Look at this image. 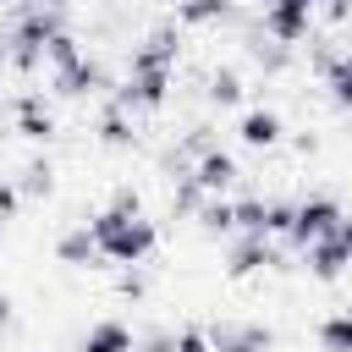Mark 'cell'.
Returning a JSON list of instances; mask_svg holds the SVG:
<instances>
[{
  "label": "cell",
  "instance_id": "cell-25",
  "mask_svg": "<svg viewBox=\"0 0 352 352\" xmlns=\"http://www.w3.org/2000/svg\"><path fill=\"white\" fill-rule=\"evenodd\" d=\"M77 55H82V50H77V38H72V33H55V38H50V50H44V66H50V72H60V66H72Z\"/></svg>",
  "mask_w": 352,
  "mask_h": 352
},
{
  "label": "cell",
  "instance_id": "cell-5",
  "mask_svg": "<svg viewBox=\"0 0 352 352\" xmlns=\"http://www.w3.org/2000/svg\"><path fill=\"white\" fill-rule=\"evenodd\" d=\"M170 99V72H126V82L116 88V104L126 116H143V110H160Z\"/></svg>",
  "mask_w": 352,
  "mask_h": 352
},
{
  "label": "cell",
  "instance_id": "cell-23",
  "mask_svg": "<svg viewBox=\"0 0 352 352\" xmlns=\"http://www.w3.org/2000/svg\"><path fill=\"white\" fill-rule=\"evenodd\" d=\"M264 226H270V198H236V231L264 236Z\"/></svg>",
  "mask_w": 352,
  "mask_h": 352
},
{
  "label": "cell",
  "instance_id": "cell-8",
  "mask_svg": "<svg viewBox=\"0 0 352 352\" xmlns=\"http://www.w3.org/2000/svg\"><path fill=\"white\" fill-rule=\"evenodd\" d=\"M50 82H55V94H60V99H88V94L110 88V77H104V66H99L94 55H77L72 66L50 72Z\"/></svg>",
  "mask_w": 352,
  "mask_h": 352
},
{
  "label": "cell",
  "instance_id": "cell-24",
  "mask_svg": "<svg viewBox=\"0 0 352 352\" xmlns=\"http://www.w3.org/2000/svg\"><path fill=\"white\" fill-rule=\"evenodd\" d=\"M204 198H209V192H204V187L187 176V182H176V187H170V214H182V220H198Z\"/></svg>",
  "mask_w": 352,
  "mask_h": 352
},
{
  "label": "cell",
  "instance_id": "cell-15",
  "mask_svg": "<svg viewBox=\"0 0 352 352\" xmlns=\"http://www.w3.org/2000/svg\"><path fill=\"white\" fill-rule=\"evenodd\" d=\"M248 55H253V66H258V72H270V77H280V72L292 66V50H286V44H275V38H270V33H258V28L248 33Z\"/></svg>",
  "mask_w": 352,
  "mask_h": 352
},
{
  "label": "cell",
  "instance_id": "cell-32",
  "mask_svg": "<svg viewBox=\"0 0 352 352\" xmlns=\"http://www.w3.org/2000/svg\"><path fill=\"white\" fill-rule=\"evenodd\" d=\"M16 204H22V192H16V182H0V226L16 214Z\"/></svg>",
  "mask_w": 352,
  "mask_h": 352
},
{
  "label": "cell",
  "instance_id": "cell-16",
  "mask_svg": "<svg viewBox=\"0 0 352 352\" xmlns=\"http://www.w3.org/2000/svg\"><path fill=\"white\" fill-rule=\"evenodd\" d=\"M55 258H60L66 270H82V264H94V258H99V242H94V231H88V226L66 231V236L55 242Z\"/></svg>",
  "mask_w": 352,
  "mask_h": 352
},
{
  "label": "cell",
  "instance_id": "cell-30",
  "mask_svg": "<svg viewBox=\"0 0 352 352\" xmlns=\"http://www.w3.org/2000/svg\"><path fill=\"white\" fill-rule=\"evenodd\" d=\"M116 292H121L126 302H143V297H148V286H143V275H132V270H126V275L116 280Z\"/></svg>",
  "mask_w": 352,
  "mask_h": 352
},
{
  "label": "cell",
  "instance_id": "cell-2",
  "mask_svg": "<svg viewBox=\"0 0 352 352\" xmlns=\"http://www.w3.org/2000/svg\"><path fill=\"white\" fill-rule=\"evenodd\" d=\"M55 33H66V6L33 0V6L16 16L11 38H6V50H11V66H16L22 77H33V72L44 66V50H50V38H55Z\"/></svg>",
  "mask_w": 352,
  "mask_h": 352
},
{
  "label": "cell",
  "instance_id": "cell-26",
  "mask_svg": "<svg viewBox=\"0 0 352 352\" xmlns=\"http://www.w3.org/2000/svg\"><path fill=\"white\" fill-rule=\"evenodd\" d=\"M209 341H214V352H258V346H253L242 330H231V324H214V330H209Z\"/></svg>",
  "mask_w": 352,
  "mask_h": 352
},
{
  "label": "cell",
  "instance_id": "cell-18",
  "mask_svg": "<svg viewBox=\"0 0 352 352\" xmlns=\"http://www.w3.org/2000/svg\"><path fill=\"white\" fill-rule=\"evenodd\" d=\"M198 226H204V236H231L236 231V204L231 198H204Z\"/></svg>",
  "mask_w": 352,
  "mask_h": 352
},
{
  "label": "cell",
  "instance_id": "cell-27",
  "mask_svg": "<svg viewBox=\"0 0 352 352\" xmlns=\"http://www.w3.org/2000/svg\"><path fill=\"white\" fill-rule=\"evenodd\" d=\"M292 214H297V204L270 198V226H264V236H286V231H292Z\"/></svg>",
  "mask_w": 352,
  "mask_h": 352
},
{
  "label": "cell",
  "instance_id": "cell-35",
  "mask_svg": "<svg viewBox=\"0 0 352 352\" xmlns=\"http://www.w3.org/2000/svg\"><path fill=\"white\" fill-rule=\"evenodd\" d=\"M6 66H11V50H6V38H0V72H6Z\"/></svg>",
  "mask_w": 352,
  "mask_h": 352
},
{
  "label": "cell",
  "instance_id": "cell-19",
  "mask_svg": "<svg viewBox=\"0 0 352 352\" xmlns=\"http://www.w3.org/2000/svg\"><path fill=\"white\" fill-rule=\"evenodd\" d=\"M204 94H209V104L231 110V104L242 99V72H236V66H214V72H209V88H204Z\"/></svg>",
  "mask_w": 352,
  "mask_h": 352
},
{
  "label": "cell",
  "instance_id": "cell-12",
  "mask_svg": "<svg viewBox=\"0 0 352 352\" xmlns=\"http://www.w3.org/2000/svg\"><path fill=\"white\" fill-rule=\"evenodd\" d=\"M220 22H236L231 0H176V28H220Z\"/></svg>",
  "mask_w": 352,
  "mask_h": 352
},
{
  "label": "cell",
  "instance_id": "cell-36",
  "mask_svg": "<svg viewBox=\"0 0 352 352\" xmlns=\"http://www.w3.org/2000/svg\"><path fill=\"white\" fill-rule=\"evenodd\" d=\"M258 6H270V0H258Z\"/></svg>",
  "mask_w": 352,
  "mask_h": 352
},
{
  "label": "cell",
  "instance_id": "cell-11",
  "mask_svg": "<svg viewBox=\"0 0 352 352\" xmlns=\"http://www.w3.org/2000/svg\"><path fill=\"white\" fill-rule=\"evenodd\" d=\"M16 132H22L28 143H50V138H55V116H50V104H44L38 94H22V99H16Z\"/></svg>",
  "mask_w": 352,
  "mask_h": 352
},
{
  "label": "cell",
  "instance_id": "cell-13",
  "mask_svg": "<svg viewBox=\"0 0 352 352\" xmlns=\"http://www.w3.org/2000/svg\"><path fill=\"white\" fill-rule=\"evenodd\" d=\"M280 132H286V126H280V116H275V110H264V104H258V110H248V116L236 121V138H242L248 148H275V143H280Z\"/></svg>",
  "mask_w": 352,
  "mask_h": 352
},
{
  "label": "cell",
  "instance_id": "cell-22",
  "mask_svg": "<svg viewBox=\"0 0 352 352\" xmlns=\"http://www.w3.org/2000/svg\"><path fill=\"white\" fill-rule=\"evenodd\" d=\"M319 346H324V352H352V308L319 319Z\"/></svg>",
  "mask_w": 352,
  "mask_h": 352
},
{
  "label": "cell",
  "instance_id": "cell-34",
  "mask_svg": "<svg viewBox=\"0 0 352 352\" xmlns=\"http://www.w3.org/2000/svg\"><path fill=\"white\" fill-rule=\"evenodd\" d=\"M11 308H16V302H11L6 292H0V330H11Z\"/></svg>",
  "mask_w": 352,
  "mask_h": 352
},
{
  "label": "cell",
  "instance_id": "cell-14",
  "mask_svg": "<svg viewBox=\"0 0 352 352\" xmlns=\"http://www.w3.org/2000/svg\"><path fill=\"white\" fill-rule=\"evenodd\" d=\"M77 352H138V341H132V330L121 319H99V324H88Z\"/></svg>",
  "mask_w": 352,
  "mask_h": 352
},
{
  "label": "cell",
  "instance_id": "cell-28",
  "mask_svg": "<svg viewBox=\"0 0 352 352\" xmlns=\"http://www.w3.org/2000/svg\"><path fill=\"white\" fill-rule=\"evenodd\" d=\"M176 352H214V341H209V330L182 324V330H176Z\"/></svg>",
  "mask_w": 352,
  "mask_h": 352
},
{
  "label": "cell",
  "instance_id": "cell-10",
  "mask_svg": "<svg viewBox=\"0 0 352 352\" xmlns=\"http://www.w3.org/2000/svg\"><path fill=\"white\" fill-rule=\"evenodd\" d=\"M192 182H198L209 198H220L226 187H236V182H242V170H236V154H226V148H209V154L192 165Z\"/></svg>",
  "mask_w": 352,
  "mask_h": 352
},
{
  "label": "cell",
  "instance_id": "cell-4",
  "mask_svg": "<svg viewBox=\"0 0 352 352\" xmlns=\"http://www.w3.org/2000/svg\"><path fill=\"white\" fill-rule=\"evenodd\" d=\"M314 11H319V0H270L264 6V33L275 38V44H302L308 38V28H314Z\"/></svg>",
  "mask_w": 352,
  "mask_h": 352
},
{
  "label": "cell",
  "instance_id": "cell-1",
  "mask_svg": "<svg viewBox=\"0 0 352 352\" xmlns=\"http://www.w3.org/2000/svg\"><path fill=\"white\" fill-rule=\"evenodd\" d=\"M88 231H94V242H99V258H110V264H121V270L143 264V258L160 248V226H154V220H143V214L99 209V214L88 220Z\"/></svg>",
  "mask_w": 352,
  "mask_h": 352
},
{
  "label": "cell",
  "instance_id": "cell-29",
  "mask_svg": "<svg viewBox=\"0 0 352 352\" xmlns=\"http://www.w3.org/2000/svg\"><path fill=\"white\" fill-rule=\"evenodd\" d=\"M110 209H116V214H143V198H138V187H116Z\"/></svg>",
  "mask_w": 352,
  "mask_h": 352
},
{
  "label": "cell",
  "instance_id": "cell-21",
  "mask_svg": "<svg viewBox=\"0 0 352 352\" xmlns=\"http://www.w3.org/2000/svg\"><path fill=\"white\" fill-rule=\"evenodd\" d=\"M324 88H330L336 110H352V55H336V60H324Z\"/></svg>",
  "mask_w": 352,
  "mask_h": 352
},
{
  "label": "cell",
  "instance_id": "cell-33",
  "mask_svg": "<svg viewBox=\"0 0 352 352\" xmlns=\"http://www.w3.org/2000/svg\"><path fill=\"white\" fill-rule=\"evenodd\" d=\"M319 11H324L330 22H352V0H319Z\"/></svg>",
  "mask_w": 352,
  "mask_h": 352
},
{
  "label": "cell",
  "instance_id": "cell-6",
  "mask_svg": "<svg viewBox=\"0 0 352 352\" xmlns=\"http://www.w3.org/2000/svg\"><path fill=\"white\" fill-rule=\"evenodd\" d=\"M258 270H286V258L275 253L270 236H236L231 253H226V275H231V280H248V275H258Z\"/></svg>",
  "mask_w": 352,
  "mask_h": 352
},
{
  "label": "cell",
  "instance_id": "cell-3",
  "mask_svg": "<svg viewBox=\"0 0 352 352\" xmlns=\"http://www.w3.org/2000/svg\"><path fill=\"white\" fill-rule=\"evenodd\" d=\"M341 220H346V214H341V204H336V198H324V192H319V198H302V204H297V214H292L286 242L308 253V248H314V242H324Z\"/></svg>",
  "mask_w": 352,
  "mask_h": 352
},
{
  "label": "cell",
  "instance_id": "cell-7",
  "mask_svg": "<svg viewBox=\"0 0 352 352\" xmlns=\"http://www.w3.org/2000/svg\"><path fill=\"white\" fill-rule=\"evenodd\" d=\"M176 55H182V33H176V22H160V28L132 50V66H126V72H176Z\"/></svg>",
  "mask_w": 352,
  "mask_h": 352
},
{
  "label": "cell",
  "instance_id": "cell-17",
  "mask_svg": "<svg viewBox=\"0 0 352 352\" xmlns=\"http://www.w3.org/2000/svg\"><path fill=\"white\" fill-rule=\"evenodd\" d=\"M99 143H104V148H132V143H138V132H132V116H126L121 104H110V110L99 116Z\"/></svg>",
  "mask_w": 352,
  "mask_h": 352
},
{
  "label": "cell",
  "instance_id": "cell-9",
  "mask_svg": "<svg viewBox=\"0 0 352 352\" xmlns=\"http://www.w3.org/2000/svg\"><path fill=\"white\" fill-rule=\"evenodd\" d=\"M346 270H352V242H346L341 226H336L324 242L308 248V275H314V280H341Z\"/></svg>",
  "mask_w": 352,
  "mask_h": 352
},
{
  "label": "cell",
  "instance_id": "cell-31",
  "mask_svg": "<svg viewBox=\"0 0 352 352\" xmlns=\"http://www.w3.org/2000/svg\"><path fill=\"white\" fill-rule=\"evenodd\" d=\"M138 352H176V336H170V330H148V336L138 341Z\"/></svg>",
  "mask_w": 352,
  "mask_h": 352
},
{
  "label": "cell",
  "instance_id": "cell-20",
  "mask_svg": "<svg viewBox=\"0 0 352 352\" xmlns=\"http://www.w3.org/2000/svg\"><path fill=\"white\" fill-rule=\"evenodd\" d=\"M16 192H22V198H50V192H55V165H50V160H28L22 176H16Z\"/></svg>",
  "mask_w": 352,
  "mask_h": 352
}]
</instances>
